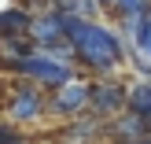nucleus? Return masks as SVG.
Returning <instances> with one entry per match:
<instances>
[{"label":"nucleus","instance_id":"f3484780","mask_svg":"<svg viewBox=\"0 0 151 144\" xmlns=\"http://www.w3.org/2000/svg\"><path fill=\"white\" fill-rule=\"evenodd\" d=\"M107 144H118V140H107Z\"/></svg>","mask_w":151,"mask_h":144},{"label":"nucleus","instance_id":"1a4fd4ad","mask_svg":"<svg viewBox=\"0 0 151 144\" xmlns=\"http://www.w3.org/2000/svg\"><path fill=\"white\" fill-rule=\"evenodd\" d=\"M129 52H133V63H137V70L151 78V11L140 19L137 33L129 37Z\"/></svg>","mask_w":151,"mask_h":144},{"label":"nucleus","instance_id":"ddd939ff","mask_svg":"<svg viewBox=\"0 0 151 144\" xmlns=\"http://www.w3.org/2000/svg\"><path fill=\"white\" fill-rule=\"evenodd\" d=\"M111 11H114L118 19H125V15H147L151 11V0H114Z\"/></svg>","mask_w":151,"mask_h":144},{"label":"nucleus","instance_id":"20e7f679","mask_svg":"<svg viewBox=\"0 0 151 144\" xmlns=\"http://www.w3.org/2000/svg\"><path fill=\"white\" fill-rule=\"evenodd\" d=\"M92 81L96 78H70L66 85L52 89L48 115H55V118H78L85 107H92Z\"/></svg>","mask_w":151,"mask_h":144},{"label":"nucleus","instance_id":"f8f14e48","mask_svg":"<svg viewBox=\"0 0 151 144\" xmlns=\"http://www.w3.org/2000/svg\"><path fill=\"white\" fill-rule=\"evenodd\" d=\"M129 111L137 115H151V78H140L137 85H129Z\"/></svg>","mask_w":151,"mask_h":144},{"label":"nucleus","instance_id":"f03ea898","mask_svg":"<svg viewBox=\"0 0 151 144\" xmlns=\"http://www.w3.org/2000/svg\"><path fill=\"white\" fill-rule=\"evenodd\" d=\"M74 67H78V59H74L70 41L59 44V48H41V44H37L33 52H26V56L19 59L15 74L37 81V85H44V89H59V85H66L70 78H78Z\"/></svg>","mask_w":151,"mask_h":144},{"label":"nucleus","instance_id":"a211bd4d","mask_svg":"<svg viewBox=\"0 0 151 144\" xmlns=\"http://www.w3.org/2000/svg\"><path fill=\"white\" fill-rule=\"evenodd\" d=\"M48 4H52V0H48Z\"/></svg>","mask_w":151,"mask_h":144},{"label":"nucleus","instance_id":"dca6fc26","mask_svg":"<svg viewBox=\"0 0 151 144\" xmlns=\"http://www.w3.org/2000/svg\"><path fill=\"white\" fill-rule=\"evenodd\" d=\"M140 144H151V133H147V137H144V140H140Z\"/></svg>","mask_w":151,"mask_h":144},{"label":"nucleus","instance_id":"7ed1b4c3","mask_svg":"<svg viewBox=\"0 0 151 144\" xmlns=\"http://www.w3.org/2000/svg\"><path fill=\"white\" fill-rule=\"evenodd\" d=\"M48 115V96H44V85L29 78H19L15 89L7 93V118L19 126H33Z\"/></svg>","mask_w":151,"mask_h":144},{"label":"nucleus","instance_id":"423d86ee","mask_svg":"<svg viewBox=\"0 0 151 144\" xmlns=\"http://www.w3.org/2000/svg\"><path fill=\"white\" fill-rule=\"evenodd\" d=\"M125 107H129V85H125V81H118L114 74L92 81V115L114 118V115H122Z\"/></svg>","mask_w":151,"mask_h":144},{"label":"nucleus","instance_id":"0eeeda50","mask_svg":"<svg viewBox=\"0 0 151 144\" xmlns=\"http://www.w3.org/2000/svg\"><path fill=\"white\" fill-rule=\"evenodd\" d=\"M147 133H151V122L144 115H137V111H129V107H125L122 115L107 118V137L118 140V144H140Z\"/></svg>","mask_w":151,"mask_h":144},{"label":"nucleus","instance_id":"9b49d317","mask_svg":"<svg viewBox=\"0 0 151 144\" xmlns=\"http://www.w3.org/2000/svg\"><path fill=\"white\" fill-rule=\"evenodd\" d=\"M52 4H55L59 11L74 15V19H100V11H103L100 0H52Z\"/></svg>","mask_w":151,"mask_h":144},{"label":"nucleus","instance_id":"f257e3e1","mask_svg":"<svg viewBox=\"0 0 151 144\" xmlns=\"http://www.w3.org/2000/svg\"><path fill=\"white\" fill-rule=\"evenodd\" d=\"M78 67H85L92 78H111L125 59V33L122 26H107L103 19H74L70 15V33Z\"/></svg>","mask_w":151,"mask_h":144},{"label":"nucleus","instance_id":"2eb2a0df","mask_svg":"<svg viewBox=\"0 0 151 144\" xmlns=\"http://www.w3.org/2000/svg\"><path fill=\"white\" fill-rule=\"evenodd\" d=\"M100 4H103V7H111V4H114V0H100Z\"/></svg>","mask_w":151,"mask_h":144},{"label":"nucleus","instance_id":"4468645a","mask_svg":"<svg viewBox=\"0 0 151 144\" xmlns=\"http://www.w3.org/2000/svg\"><path fill=\"white\" fill-rule=\"evenodd\" d=\"M0 144H26L22 140V133H19V122H0Z\"/></svg>","mask_w":151,"mask_h":144},{"label":"nucleus","instance_id":"39448f33","mask_svg":"<svg viewBox=\"0 0 151 144\" xmlns=\"http://www.w3.org/2000/svg\"><path fill=\"white\" fill-rule=\"evenodd\" d=\"M66 33H70V15L59 11L55 4H48L44 11H33V26H29V37L41 48H59L66 44Z\"/></svg>","mask_w":151,"mask_h":144},{"label":"nucleus","instance_id":"9d476101","mask_svg":"<svg viewBox=\"0 0 151 144\" xmlns=\"http://www.w3.org/2000/svg\"><path fill=\"white\" fill-rule=\"evenodd\" d=\"M29 26H33L29 7H4L0 11V37H26Z\"/></svg>","mask_w":151,"mask_h":144},{"label":"nucleus","instance_id":"6e6552de","mask_svg":"<svg viewBox=\"0 0 151 144\" xmlns=\"http://www.w3.org/2000/svg\"><path fill=\"white\" fill-rule=\"evenodd\" d=\"M100 137H107V118H100V115H92V118H74V122L59 133L63 144H96Z\"/></svg>","mask_w":151,"mask_h":144}]
</instances>
